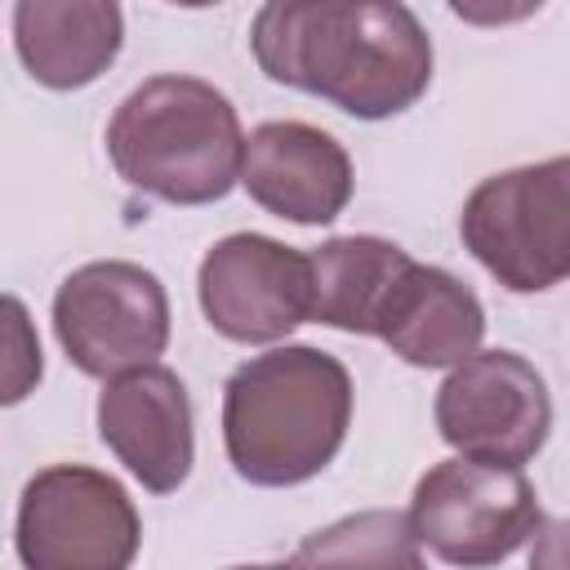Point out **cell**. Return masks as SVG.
<instances>
[{"instance_id": "6da1fadb", "label": "cell", "mask_w": 570, "mask_h": 570, "mask_svg": "<svg viewBox=\"0 0 570 570\" xmlns=\"http://www.w3.org/2000/svg\"><path fill=\"white\" fill-rule=\"evenodd\" d=\"M249 53L272 85L387 120L432 85V40L405 0H263Z\"/></svg>"}, {"instance_id": "7a4b0ae2", "label": "cell", "mask_w": 570, "mask_h": 570, "mask_svg": "<svg viewBox=\"0 0 570 570\" xmlns=\"http://www.w3.org/2000/svg\"><path fill=\"white\" fill-rule=\"evenodd\" d=\"M352 423V374L338 356L285 343L223 383V450L240 481L303 485L334 463Z\"/></svg>"}, {"instance_id": "3957f363", "label": "cell", "mask_w": 570, "mask_h": 570, "mask_svg": "<svg viewBox=\"0 0 570 570\" xmlns=\"http://www.w3.org/2000/svg\"><path fill=\"white\" fill-rule=\"evenodd\" d=\"M116 174L165 205H214L240 183L245 129L223 89L200 76H151L107 120Z\"/></svg>"}, {"instance_id": "277c9868", "label": "cell", "mask_w": 570, "mask_h": 570, "mask_svg": "<svg viewBox=\"0 0 570 570\" xmlns=\"http://www.w3.org/2000/svg\"><path fill=\"white\" fill-rule=\"evenodd\" d=\"M463 249L512 294L570 281V156L517 165L472 187L459 214Z\"/></svg>"}, {"instance_id": "5b68a950", "label": "cell", "mask_w": 570, "mask_h": 570, "mask_svg": "<svg viewBox=\"0 0 570 570\" xmlns=\"http://www.w3.org/2000/svg\"><path fill=\"white\" fill-rule=\"evenodd\" d=\"M13 548L27 570H125L142 548V521L116 476L53 463L22 485Z\"/></svg>"}, {"instance_id": "8992f818", "label": "cell", "mask_w": 570, "mask_h": 570, "mask_svg": "<svg viewBox=\"0 0 570 570\" xmlns=\"http://www.w3.org/2000/svg\"><path fill=\"white\" fill-rule=\"evenodd\" d=\"M543 512L530 476L512 463L441 459L410 499L414 539L445 566H499L534 539Z\"/></svg>"}, {"instance_id": "52a82bcc", "label": "cell", "mask_w": 570, "mask_h": 570, "mask_svg": "<svg viewBox=\"0 0 570 570\" xmlns=\"http://www.w3.org/2000/svg\"><path fill=\"white\" fill-rule=\"evenodd\" d=\"M53 334L80 374L116 379L165 356L169 294L160 276L138 263H85L53 294Z\"/></svg>"}, {"instance_id": "ba28073f", "label": "cell", "mask_w": 570, "mask_h": 570, "mask_svg": "<svg viewBox=\"0 0 570 570\" xmlns=\"http://www.w3.org/2000/svg\"><path fill=\"white\" fill-rule=\"evenodd\" d=\"M432 414L454 454L512 468H525L552 432V396L543 374L508 347H476L468 361L450 365Z\"/></svg>"}, {"instance_id": "9c48e42d", "label": "cell", "mask_w": 570, "mask_h": 570, "mask_svg": "<svg viewBox=\"0 0 570 570\" xmlns=\"http://www.w3.org/2000/svg\"><path fill=\"white\" fill-rule=\"evenodd\" d=\"M205 321L232 343H281L312 321L316 285L312 254L281 245L263 232H232L214 240L196 272Z\"/></svg>"}, {"instance_id": "30bf717a", "label": "cell", "mask_w": 570, "mask_h": 570, "mask_svg": "<svg viewBox=\"0 0 570 570\" xmlns=\"http://www.w3.org/2000/svg\"><path fill=\"white\" fill-rule=\"evenodd\" d=\"M98 436L142 490L174 494L196 463L191 396L183 379L156 361L102 379Z\"/></svg>"}, {"instance_id": "8fae6325", "label": "cell", "mask_w": 570, "mask_h": 570, "mask_svg": "<svg viewBox=\"0 0 570 570\" xmlns=\"http://www.w3.org/2000/svg\"><path fill=\"white\" fill-rule=\"evenodd\" d=\"M240 187L285 223L325 227L352 200V156L307 120H263L245 138Z\"/></svg>"}, {"instance_id": "7c38bea8", "label": "cell", "mask_w": 570, "mask_h": 570, "mask_svg": "<svg viewBox=\"0 0 570 570\" xmlns=\"http://www.w3.org/2000/svg\"><path fill=\"white\" fill-rule=\"evenodd\" d=\"M374 338H383L392 356H401L405 365L450 370L481 347L485 307L445 267L410 258L383 298Z\"/></svg>"}, {"instance_id": "4fadbf2b", "label": "cell", "mask_w": 570, "mask_h": 570, "mask_svg": "<svg viewBox=\"0 0 570 570\" xmlns=\"http://www.w3.org/2000/svg\"><path fill=\"white\" fill-rule=\"evenodd\" d=\"M125 45L120 0H13V49L45 89L94 85Z\"/></svg>"}, {"instance_id": "5bb4252c", "label": "cell", "mask_w": 570, "mask_h": 570, "mask_svg": "<svg viewBox=\"0 0 570 570\" xmlns=\"http://www.w3.org/2000/svg\"><path fill=\"white\" fill-rule=\"evenodd\" d=\"M405 263L410 254L396 240H383L370 232H352V236H334L316 245L312 249V285H316L312 321L343 330V334L374 338L383 298Z\"/></svg>"}, {"instance_id": "9a60e30c", "label": "cell", "mask_w": 570, "mask_h": 570, "mask_svg": "<svg viewBox=\"0 0 570 570\" xmlns=\"http://www.w3.org/2000/svg\"><path fill=\"white\" fill-rule=\"evenodd\" d=\"M423 543L414 539L410 512H356L316 530L294 561H370V566H419Z\"/></svg>"}, {"instance_id": "2e32d148", "label": "cell", "mask_w": 570, "mask_h": 570, "mask_svg": "<svg viewBox=\"0 0 570 570\" xmlns=\"http://www.w3.org/2000/svg\"><path fill=\"white\" fill-rule=\"evenodd\" d=\"M9 316V365H4V405H18L36 383H40V343L27 325V307L9 294L4 298Z\"/></svg>"}, {"instance_id": "e0dca14e", "label": "cell", "mask_w": 570, "mask_h": 570, "mask_svg": "<svg viewBox=\"0 0 570 570\" xmlns=\"http://www.w3.org/2000/svg\"><path fill=\"white\" fill-rule=\"evenodd\" d=\"M445 4L468 27H517V22L534 18L548 0H445Z\"/></svg>"}, {"instance_id": "ac0fdd59", "label": "cell", "mask_w": 570, "mask_h": 570, "mask_svg": "<svg viewBox=\"0 0 570 570\" xmlns=\"http://www.w3.org/2000/svg\"><path fill=\"white\" fill-rule=\"evenodd\" d=\"M530 561L534 566H570V521H539L530 539Z\"/></svg>"}, {"instance_id": "d6986e66", "label": "cell", "mask_w": 570, "mask_h": 570, "mask_svg": "<svg viewBox=\"0 0 570 570\" xmlns=\"http://www.w3.org/2000/svg\"><path fill=\"white\" fill-rule=\"evenodd\" d=\"M169 4H178V9H209V4H223V0H169Z\"/></svg>"}]
</instances>
